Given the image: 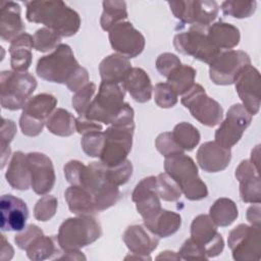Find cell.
I'll return each instance as SVG.
<instances>
[{
    "label": "cell",
    "mask_w": 261,
    "mask_h": 261,
    "mask_svg": "<svg viewBox=\"0 0 261 261\" xmlns=\"http://www.w3.org/2000/svg\"><path fill=\"white\" fill-rule=\"evenodd\" d=\"M37 74L51 83L63 84L71 92H77L89 83V73L76 61L71 48L60 44L52 53L37 62Z\"/></svg>",
    "instance_id": "cell-1"
},
{
    "label": "cell",
    "mask_w": 261,
    "mask_h": 261,
    "mask_svg": "<svg viewBox=\"0 0 261 261\" xmlns=\"http://www.w3.org/2000/svg\"><path fill=\"white\" fill-rule=\"evenodd\" d=\"M25 17L30 22L42 23L61 37H71L81 27L79 13L63 1H28Z\"/></svg>",
    "instance_id": "cell-2"
},
{
    "label": "cell",
    "mask_w": 261,
    "mask_h": 261,
    "mask_svg": "<svg viewBox=\"0 0 261 261\" xmlns=\"http://www.w3.org/2000/svg\"><path fill=\"white\" fill-rule=\"evenodd\" d=\"M165 172L175 180L188 200L199 201L208 196V189L198 174L195 161L185 153H178L164 160Z\"/></svg>",
    "instance_id": "cell-3"
},
{
    "label": "cell",
    "mask_w": 261,
    "mask_h": 261,
    "mask_svg": "<svg viewBox=\"0 0 261 261\" xmlns=\"http://www.w3.org/2000/svg\"><path fill=\"white\" fill-rule=\"evenodd\" d=\"M102 234L100 223L92 215H77L65 219L59 226L57 241L63 251L80 250Z\"/></svg>",
    "instance_id": "cell-4"
},
{
    "label": "cell",
    "mask_w": 261,
    "mask_h": 261,
    "mask_svg": "<svg viewBox=\"0 0 261 261\" xmlns=\"http://www.w3.org/2000/svg\"><path fill=\"white\" fill-rule=\"evenodd\" d=\"M124 95L125 89L122 83L102 81L98 94L91 102L84 116L97 122L112 124L124 105Z\"/></svg>",
    "instance_id": "cell-5"
},
{
    "label": "cell",
    "mask_w": 261,
    "mask_h": 261,
    "mask_svg": "<svg viewBox=\"0 0 261 261\" xmlns=\"http://www.w3.org/2000/svg\"><path fill=\"white\" fill-rule=\"evenodd\" d=\"M37 88V81L28 71L3 70L0 73V103L4 109L23 108Z\"/></svg>",
    "instance_id": "cell-6"
},
{
    "label": "cell",
    "mask_w": 261,
    "mask_h": 261,
    "mask_svg": "<svg viewBox=\"0 0 261 261\" xmlns=\"http://www.w3.org/2000/svg\"><path fill=\"white\" fill-rule=\"evenodd\" d=\"M208 28L192 24L187 31L177 33L173 38V46L177 52L189 55L210 64L221 52L215 48L207 36Z\"/></svg>",
    "instance_id": "cell-7"
},
{
    "label": "cell",
    "mask_w": 261,
    "mask_h": 261,
    "mask_svg": "<svg viewBox=\"0 0 261 261\" xmlns=\"http://www.w3.org/2000/svg\"><path fill=\"white\" fill-rule=\"evenodd\" d=\"M181 104L188 108L194 118L206 126H215L219 124L223 117L221 105L214 99L210 98L205 89L194 84L193 87L181 96Z\"/></svg>",
    "instance_id": "cell-8"
},
{
    "label": "cell",
    "mask_w": 261,
    "mask_h": 261,
    "mask_svg": "<svg viewBox=\"0 0 261 261\" xmlns=\"http://www.w3.org/2000/svg\"><path fill=\"white\" fill-rule=\"evenodd\" d=\"M135 125H110L104 132L105 142L100 161L107 167H113L126 160L132 150Z\"/></svg>",
    "instance_id": "cell-9"
},
{
    "label": "cell",
    "mask_w": 261,
    "mask_h": 261,
    "mask_svg": "<svg viewBox=\"0 0 261 261\" xmlns=\"http://www.w3.org/2000/svg\"><path fill=\"white\" fill-rule=\"evenodd\" d=\"M227 244L237 261H259L261 259L260 227L239 224L228 233Z\"/></svg>",
    "instance_id": "cell-10"
},
{
    "label": "cell",
    "mask_w": 261,
    "mask_h": 261,
    "mask_svg": "<svg viewBox=\"0 0 261 261\" xmlns=\"http://www.w3.org/2000/svg\"><path fill=\"white\" fill-rule=\"evenodd\" d=\"M173 15L182 23L209 28L217 17L219 6L210 0H185L167 2Z\"/></svg>",
    "instance_id": "cell-11"
},
{
    "label": "cell",
    "mask_w": 261,
    "mask_h": 261,
    "mask_svg": "<svg viewBox=\"0 0 261 261\" xmlns=\"http://www.w3.org/2000/svg\"><path fill=\"white\" fill-rule=\"evenodd\" d=\"M251 64L249 55L242 50H223L209 64L210 80L219 86L234 83L240 71Z\"/></svg>",
    "instance_id": "cell-12"
},
{
    "label": "cell",
    "mask_w": 261,
    "mask_h": 261,
    "mask_svg": "<svg viewBox=\"0 0 261 261\" xmlns=\"http://www.w3.org/2000/svg\"><path fill=\"white\" fill-rule=\"evenodd\" d=\"M252 122V114L240 103L233 104L227 110L225 119L216 129L215 142L224 148L230 149L243 137L244 132Z\"/></svg>",
    "instance_id": "cell-13"
},
{
    "label": "cell",
    "mask_w": 261,
    "mask_h": 261,
    "mask_svg": "<svg viewBox=\"0 0 261 261\" xmlns=\"http://www.w3.org/2000/svg\"><path fill=\"white\" fill-rule=\"evenodd\" d=\"M191 238L203 249L207 258L216 257L223 251V238L217 231L216 224L207 214H200L193 219Z\"/></svg>",
    "instance_id": "cell-14"
},
{
    "label": "cell",
    "mask_w": 261,
    "mask_h": 261,
    "mask_svg": "<svg viewBox=\"0 0 261 261\" xmlns=\"http://www.w3.org/2000/svg\"><path fill=\"white\" fill-rule=\"evenodd\" d=\"M111 47L126 58H135L145 48V38L132 22L121 21L109 31Z\"/></svg>",
    "instance_id": "cell-15"
},
{
    "label": "cell",
    "mask_w": 261,
    "mask_h": 261,
    "mask_svg": "<svg viewBox=\"0 0 261 261\" xmlns=\"http://www.w3.org/2000/svg\"><path fill=\"white\" fill-rule=\"evenodd\" d=\"M260 81L259 70L249 64L240 71L233 83L237 93L242 100V105L252 115L257 114L260 109Z\"/></svg>",
    "instance_id": "cell-16"
},
{
    "label": "cell",
    "mask_w": 261,
    "mask_h": 261,
    "mask_svg": "<svg viewBox=\"0 0 261 261\" xmlns=\"http://www.w3.org/2000/svg\"><path fill=\"white\" fill-rule=\"evenodd\" d=\"M31 170V187L38 195H46L55 184V171L51 159L40 152L27 154Z\"/></svg>",
    "instance_id": "cell-17"
},
{
    "label": "cell",
    "mask_w": 261,
    "mask_h": 261,
    "mask_svg": "<svg viewBox=\"0 0 261 261\" xmlns=\"http://www.w3.org/2000/svg\"><path fill=\"white\" fill-rule=\"evenodd\" d=\"M159 198L155 176L145 177L135 187L132 200L136 203V208L144 221L152 219L162 209Z\"/></svg>",
    "instance_id": "cell-18"
},
{
    "label": "cell",
    "mask_w": 261,
    "mask_h": 261,
    "mask_svg": "<svg viewBox=\"0 0 261 261\" xmlns=\"http://www.w3.org/2000/svg\"><path fill=\"white\" fill-rule=\"evenodd\" d=\"M1 229L3 231H20L29 217L25 202L13 195H3L0 200Z\"/></svg>",
    "instance_id": "cell-19"
},
{
    "label": "cell",
    "mask_w": 261,
    "mask_h": 261,
    "mask_svg": "<svg viewBox=\"0 0 261 261\" xmlns=\"http://www.w3.org/2000/svg\"><path fill=\"white\" fill-rule=\"evenodd\" d=\"M236 177L240 182L242 201L245 203H260L261 185L259 169L250 160H243L236 169Z\"/></svg>",
    "instance_id": "cell-20"
},
{
    "label": "cell",
    "mask_w": 261,
    "mask_h": 261,
    "mask_svg": "<svg viewBox=\"0 0 261 261\" xmlns=\"http://www.w3.org/2000/svg\"><path fill=\"white\" fill-rule=\"evenodd\" d=\"M231 159L230 149L213 142L203 143L197 151V162L207 172H219L224 170Z\"/></svg>",
    "instance_id": "cell-21"
},
{
    "label": "cell",
    "mask_w": 261,
    "mask_h": 261,
    "mask_svg": "<svg viewBox=\"0 0 261 261\" xmlns=\"http://www.w3.org/2000/svg\"><path fill=\"white\" fill-rule=\"evenodd\" d=\"M122 240L133 254L146 257H148L159 244V237L153 233L144 224L129 225L124 230Z\"/></svg>",
    "instance_id": "cell-22"
},
{
    "label": "cell",
    "mask_w": 261,
    "mask_h": 261,
    "mask_svg": "<svg viewBox=\"0 0 261 261\" xmlns=\"http://www.w3.org/2000/svg\"><path fill=\"white\" fill-rule=\"evenodd\" d=\"M25 25L20 16V6L13 1H2L0 6V37L12 41L24 33Z\"/></svg>",
    "instance_id": "cell-23"
},
{
    "label": "cell",
    "mask_w": 261,
    "mask_h": 261,
    "mask_svg": "<svg viewBox=\"0 0 261 261\" xmlns=\"http://www.w3.org/2000/svg\"><path fill=\"white\" fill-rule=\"evenodd\" d=\"M122 85L132 98L139 103H146L152 96V84L147 72L140 67H132Z\"/></svg>",
    "instance_id": "cell-24"
},
{
    "label": "cell",
    "mask_w": 261,
    "mask_h": 261,
    "mask_svg": "<svg viewBox=\"0 0 261 261\" xmlns=\"http://www.w3.org/2000/svg\"><path fill=\"white\" fill-rule=\"evenodd\" d=\"M34 39L28 33H22L10 42V65L14 71H27L32 64Z\"/></svg>",
    "instance_id": "cell-25"
},
{
    "label": "cell",
    "mask_w": 261,
    "mask_h": 261,
    "mask_svg": "<svg viewBox=\"0 0 261 261\" xmlns=\"http://www.w3.org/2000/svg\"><path fill=\"white\" fill-rule=\"evenodd\" d=\"M5 178L14 190L27 191L31 187V170L27 154L16 151L12 155Z\"/></svg>",
    "instance_id": "cell-26"
},
{
    "label": "cell",
    "mask_w": 261,
    "mask_h": 261,
    "mask_svg": "<svg viewBox=\"0 0 261 261\" xmlns=\"http://www.w3.org/2000/svg\"><path fill=\"white\" fill-rule=\"evenodd\" d=\"M210 43L218 50H231L239 45L241 34L237 27L224 21L212 23L207 30Z\"/></svg>",
    "instance_id": "cell-27"
},
{
    "label": "cell",
    "mask_w": 261,
    "mask_h": 261,
    "mask_svg": "<svg viewBox=\"0 0 261 261\" xmlns=\"http://www.w3.org/2000/svg\"><path fill=\"white\" fill-rule=\"evenodd\" d=\"M132 68V63L125 56L113 53L106 56L99 65L102 81L111 83H122Z\"/></svg>",
    "instance_id": "cell-28"
},
{
    "label": "cell",
    "mask_w": 261,
    "mask_h": 261,
    "mask_svg": "<svg viewBox=\"0 0 261 261\" xmlns=\"http://www.w3.org/2000/svg\"><path fill=\"white\" fill-rule=\"evenodd\" d=\"M64 198L69 210L75 215H94L97 211L94 196L86 189L70 186L64 192Z\"/></svg>",
    "instance_id": "cell-29"
},
{
    "label": "cell",
    "mask_w": 261,
    "mask_h": 261,
    "mask_svg": "<svg viewBox=\"0 0 261 261\" xmlns=\"http://www.w3.org/2000/svg\"><path fill=\"white\" fill-rule=\"evenodd\" d=\"M57 99L47 93L38 94L30 98L22 108L21 114L40 122L46 123L48 117L55 110Z\"/></svg>",
    "instance_id": "cell-30"
},
{
    "label": "cell",
    "mask_w": 261,
    "mask_h": 261,
    "mask_svg": "<svg viewBox=\"0 0 261 261\" xmlns=\"http://www.w3.org/2000/svg\"><path fill=\"white\" fill-rule=\"evenodd\" d=\"M144 225L159 238H167L175 233L181 225V217L178 213L161 209L150 220H145Z\"/></svg>",
    "instance_id": "cell-31"
},
{
    "label": "cell",
    "mask_w": 261,
    "mask_h": 261,
    "mask_svg": "<svg viewBox=\"0 0 261 261\" xmlns=\"http://www.w3.org/2000/svg\"><path fill=\"white\" fill-rule=\"evenodd\" d=\"M62 249L57 241V236H41L37 238L25 250L29 259L42 261L46 259H58Z\"/></svg>",
    "instance_id": "cell-32"
},
{
    "label": "cell",
    "mask_w": 261,
    "mask_h": 261,
    "mask_svg": "<svg viewBox=\"0 0 261 261\" xmlns=\"http://www.w3.org/2000/svg\"><path fill=\"white\" fill-rule=\"evenodd\" d=\"M209 216L216 226H228L239 216L237 204L228 198L217 199L209 209Z\"/></svg>",
    "instance_id": "cell-33"
},
{
    "label": "cell",
    "mask_w": 261,
    "mask_h": 261,
    "mask_svg": "<svg viewBox=\"0 0 261 261\" xmlns=\"http://www.w3.org/2000/svg\"><path fill=\"white\" fill-rule=\"evenodd\" d=\"M50 133L59 137H69L75 132V117L63 108L55 109L46 120Z\"/></svg>",
    "instance_id": "cell-34"
},
{
    "label": "cell",
    "mask_w": 261,
    "mask_h": 261,
    "mask_svg": "<svg viewBox=\"0 0 261 261\" xmlns=\"http://www.w3.org/2000/svg\"><path fill=\"white\" fill-rule=\"evenodd\" d=\"M103 12L100 24L103 31L109 32L115 24L125 21L127 18L126 3L118 0H105L102 2Z\"/></svg>",
    "instance_id": "cell-35"
},
{
    "label": "cell",
    "mask_w": 261,
    "mask_h": 261,
    "mask_svg": "<svg viewBox=\"0 0 261 261\" xmlns=\"http://www.w3.org/2000/svg\"><path fill=\"white\" fill-rule=\"evenodd\" d=\"M196 69L187 64H180L176 67L168 76L167 84L171 87L174 93L178 95H184L187 93L195 84Z\"/></svg>",
    "instance_id": "cell-36"
},
{
    "label": "cell",
    "mask_w": 261,
    "mask_h": 261,
    "mask_svg": "<svg viewBox=\"0 0 261 261\" xmlns=\"http://www.w3.org/2000/svg\"><path fill=\"white\" fill-rule=\"evenodd\" d=\"M171 134L176 144L184 151L194 150L201 139V135L198 128L186 121L177 123Z\"/></svg>",
    "instance_id": "cell-37"
},
{
    "label": "cell",
    "mask_w": 261,
    "mask_h": 261,
    "mask_svg": "<svg viewBox=\"0 0 261 261\" xmlns=\"http://www.w3.org/2000/svg\"><path fill=\"white\" fill-rule=\"evenodd\" d=\"M16 134V124L11 119L2 118L0 128V157H1V168H4L5 164L10 157L11 150L9 144L13 140Z\"/></svg>",
    "instance_id": "cell-38"
},
{
    "label": "cell",
    "mask_w": 261,
    "mask_h": 261,
    "mask_svg": "<svg viewBox=\"0 0 261 261\" xmlns=\"http://www.w3.org/2000/svg\"><path fill=\"white\" fill-rule=\"evenodd\" d=\"M34 48L39 52H48L55 50L61 43V36L48 28H41L33 36Z\"/></svg>",
    "instance_id": "cell-39"
},
{
    "label": "cell",
    "mask_w": 261,
    "mask_h": 261,
    "mask_svg": "<svg viewBox=\"0 0 261 261\" xmlns=\"http://www.w3.org/2000/svg\"><path fill=\"white\" fill-rule=\"evenodd\" d=\"M256 1H232L227 0L222 2L221 10L224 15L232 16L234 18H247L256 11Z\"/></svg>",
    "instance_id": "cell-40"
},
{
    "label": "cell",
    "mask_w": 261,
    "mask_h": 261,
    "mask_svg": "<svg viewBox=\"0 0 261 261\" xmlns=\"http://www.w3.org/2000/svg\"><path fill=\"white\" fill-rule=\"evenodd\" d=\"M157 191L159 197L163 201L174 202L177 201L181 196V190L178 185L172 179L166 172L159 173L156 176Z\"/></svg>",
    "instance_id": "cell-41"
},
{
    "label": "cell",
    "mask_w": 261,
    "mask_h": 261,
    "mask_svg": "<svg viewBox=\"0 0 261 261\" xmlns=\"http://www.w3.org/2000/svg\"><path fill=\"white\" fill-rule=\"evenodd\" d=\"M96 92V85L92 82H89L82 89H80L72 96V107L80 114V116H84L91 102L93 101V96Z\"/></svg>",
    "instance_id": "cell-42"
},
{
    "label": "cell",
    "mask_w": 261,
    "mask_h": 261,
    "mask_svg": "<svg viewBox=\"0 0 261 261\" xmlns=\"http://www.w3.org/2000/svg\"><path fill=\"white\" fill-rule=\"evenodd\" d=\"M105 142L104 132H95L84 135L81 146L84 152L90 157H100Z\"/></svg>",
    "instance_id": "cell-43"
},
{
    "label": "cell",
    "mask_w": 261,
    "mask_h": 261,
    "mask_svg": "<svg viewBox=\"0 0 261 261\" xmlns=\"http://www.w3.org/2000/svg\"><path fill=\"white\" fill-rule=\"evenodd\" d=\"M57 199L54 196L46 195L39 199L34 207V216L39 221H48L57 211Z\"/></svg>",
    "instance_id": "cell-44"
},
{
    "label": "cell",
    "mask_w": 261,
    "mask_h": 261,
    "mask_svg": "<svg viewBox=\"0 0 261 261\" xmlns=\"http://www.w3.org/2000/svg\"><path fill=\"white\" fill-rule=\"evenodd\" d=\"M106 174L113 185L117 187L122 186L127 182L133 174V164L128 159H126L119 165L113 167L106 166Z\"/></svg>",
    "instance_id": "cell-45"
},
{
    "label": "cell",
    "mask_w": 261,
    "mask_h": 261,
    "mask_svg": "<svg viewBox=\"0 0 261 261\" xmlns=\"http://www.w3.org/2000/svg\"><path fill=\"white\" fill-rule=\"evenodd\" d=\"M154 100L160 108H171L177 103V95L167 83H158L154 88Z\"/></svg>",
    "instance_id": "cell-46"
},
{
    "label": "cell",
    "mask_w": 261,
    "mask_h": 261,
    "mask_svg": "<svg viewBox=\"0 0 261 261\" xmlns=\"http://www.w3.org/2000/svg\"><path fill=\"white\" fill-rule=\"evenodd\" d=\"M155 146L158 152L165 158L178 153H185V151L174 141L171 132H165L158 135L155 140Z\"/></svg>",
    "instance_id": "cell-47"
},
{
    "label": "cell",
    "mask_w": 261,
    "mask_h": 261,
    "mask_svg": "<svg viewBox=\"0 0 261 261\" xmlns=\"http://www.w3.org/2000/svg\"><path fill=\"white\" fill-rule=\"evenodd\" d=\"M43 230L35 225V224H29L27 227H24L20 232H18L14 237V242L17 245V247L21 250H27L28 247L39 237L43 236Z\"/></svg>",
    "instance_id": "cell-48"
},
{
    "label": "cell",
    "mask_w": 261,
    "mask_h": 261,
    "mask_svg": "<svg viewBox=\"0 0 261 261\" xmlns=\"http://www.w3.org/2000/svg\"><path fill=\"white\" fill-rule=\"evenodd\" d=\"M180 64L181 62L179 58L175 54L169 52L160 54L156 60V68L158 72L166 79Z\"/></svg>",
    "instance_id": "cell-49"
},
{
    "label": "cell",
    "mask_w": 261,
    "mask_h": 261,
    "mask_svg": "<svg viewBox=\"0 0 261 261\" xmlns=\"http://www.w3.org/2000/svg\"><path fill=\"white\" fill-rule=\"evenodd\" d=\"M178 255L180 256L181 259H185V260H196V259L207 260L208 259L203 249L192 238L185 241V243L182 244V246L178 251Z\"/></svg>",
    "instance_id": "cell-50"
},
{
    "label": "cell",
    "mask_w": 261,
    "mask_h": 261,
    "mask_svg": "<svg viewBox=\"0 0 261 261\" xmlns=\"http://www.w3.org/2000/svg\"><path fill=\"white\" fill-rule=\"evenodd\" d=\"M46 123L44 122H40V121H36L23 114L20 115L19 117V126L21 129V133L24 136L28 137H37L39 136L42 130L43 127Z\"/></svg>",
    "instance_id": "cell-51"
},
{
    "label": "cell",
    "mask_w": 261,
    "mask_h": 261,
    "mask_svg": "<svg viewBox=\"0 0 261 261\" xmlns=\"http://www.w3.org/2000/svg\"><path fill=\"white\" fill-rule=\"evenodd\" d=\"M103 126L100 122L88 119L86 116H79L75 118V130L80 135H87L90 133L101 132Z\"/></svg>",
    "instance_id": "cell-52"
},
{
    "label": "cell",
    "mask_w": 261,
    "mask_h": 261,
    "mask_svg": "<svg viewBox=\"0 0 261 261\" xmlns=\"http://www.w3.org/2000/svg\"><path fill=\"white\" fill-rule=\"evenodd\" d=\"M261 207H260V203H253V205H251L246 213V217L247 220L251 223V225L256 226V227H260L261 225Z\"/></svg>",
    "instance_id": "cell-53"
},
{
    "label": "cell",
    "mask_w": 261,
    "mask_h": 261,
    "mask_svg": "<svg viewBox=\"0 0 261 261\" xmlns=\"http://www.w3.org/2000/svg\"><path fill=\"white\" fill-rule=\"evenodd\" d=\"M1 254H0V259L2 261H6V260H10L13 257V248L12 246L6 241L5 237L2 234L1 236Z\"/></svg>",
    "instance_id": "cell-54"
},
{
    "label": "cell",
    "mask_w": 261,
    "mask_h": 261,
    "mask_svg": "<svg viewBox=\"0 0 261 261\" xmlns=\"http://www.w3.org/2000/svg\"><path fill=\"white\" fill-rule=\"evenodd\" d=\"M157 260H180V256L172 251H164L161 252L157 257Z\"/></svg>",
    "instance_id": "cell-55"
},
{
    "label": "cell",
    "mask_w": 261,
    "mask_h": 261,
    "mask_svg": "<svg viewBox=\"0 0 261 261\" xmlns=\"http://www.w3.org/2000/svg\"><path fill=\"white\" fill-rule=\"evenodd\" d=\"M259 145L258 146H256L253 150H252V152H251V162L259 169Z\"/></svg>",
    "instance_id": "cell-56"
}]
</instances>
